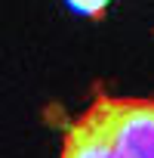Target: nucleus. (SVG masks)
I'll return each instance as SVG.
<instances>
[{"mask_svg": "<svg viewBox=\"0 0 154 158\" xmlns=\"http://www.w3.org/2000/svg\"><path fill=\"white\" fill-rule=\"evenodd\" d=\"M80 121L105 133L120 158H154V96H111L96 87Z\"/></svg>", "mask_w": 154, "mask_h": 158, "instance_id": "nucleus-1", "label": "nucleus"}, {"mask_svg": "<svg viewBox=\"0 0 154 158\" xmlns=\"http://www.w3.org/2000/svg\"><path fill=\"white\" fill-rule=\"evenodd\" d=\"M62 158H120V155L105 139V133L74 118L62 127Z\"/></svg>", "mask_w": 154, "mask_h": 158, "instance_id": "nucleus-2", "label": "nucleus"}, {"mask_svg": "<svg viewBox=\"0 0 154 158\" xmlns=\"http://www.w3.org/2000/svg\"><path fill=\"white\" fill-rule=\"evenodd\" d=\"M68 3H71L77 13L90 16V19H102V16H105V6L111 3V0H68Z\"/></svg>", "mask_w": 154, "mask_h": 158, "instance_id": "nucleus-3", "label": "nucleus"}]
</instances>
